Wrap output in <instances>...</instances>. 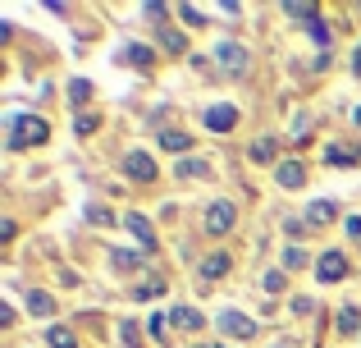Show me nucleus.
<instances>
[{"label": "nucleus", "instance_id": "f03ea898", "mask_svg": "<svg viewBox=\"0 0 361 348\" xmlns=\"http://www.w3.org/2000/svg\"><path fill=\"white\" fill-rule=\"evenodd\" d=\"M123 174H128L133 184H151L160 170H156V161H151L147 152H128V156H123Z\"/></svg>", "mask_w": 361, "mask_h": 348}, {"label": "nucleus", "instance_id": "1a4fd4ad", "mask_svg": "<svg viewBox=\"0 0 361 348\" xmlns=\"http://www.w3.org/2000/svg\"><path fill=\"white\" fill-rule=\"evenodd\" d=\"M233 124H238V110L233 106H211L206 110V128H211V133H229Z\"/></svg>", "mask_w": 361, "mask_h": 348}, {"label": "nucleus", "instance_id": "5701e85b", "mask_svg": "<svg viewBox=\"0 0 361 348\" xmlns=\"http://www.w3.org/2000/svg\"><path fill=\"white\" fill-rule=\"evenodd\" d=\"M160 294H165V280H147V284L133 289V298H137V303H147V298H160Z\"/></svg>", "mask_w": 361, "mask_h": 348}, {"label": "nucleus", "instance_id": "f8f14e48", "mask_svg": "<svg viewBox=\"0 0 361 348\" xmlns=\"http://www.w3.org/2000/svg\"><path fill=\"white\" fill-rule=\"evenodd\" d=\"M169 321H174L178 330H202V325H206V316L197 312V307H174V312H169Z\"/></svg>", "mask_w": 361, "mask_h": 348}, {"label": "nucleus", "instance_id": "aec40b11", "mask_svg": "<svg viewBox=\"0 0 361 348\" xmlns=\"http://www.w3.org/2000/svg\"><path fill=\"white\" fill-rule=\"evenodd\" d=\"M361 330V312L357 307H343V312H338V335H357Z\"/></svg>", "mask_w": 361, "mask_h": 348}, {"label": "nucleus", "instance_id": "423d86ee", "mask_svg": "<svg viewBox=\"0 0 361 348\" xmlns=\"http://www.w3.org/2000/svg\"><path fill=\"white\" fill-rule=\"evenodd\" d=\"M215 60H220L229 73H247V46H238V42H220V46H215Z\"/></svg>", "mask_w": 361, "mask_h": 348}, {"label": "nucleus", "instance_id": "0eeeda50", "mask_svg": "<svg viewBox=\"0 0 361 348\" xmlns=\"http://www.w3.org/2000/svg\"><path fill=\"white\" fill-rule=\"evenodd\" d=\"M123 224H128V229H133V239L142 243V252H151V248H156V224H151L147 215H137V211H133V215H123Z\"/></svg>", "mask_w": 361, "mask_h": 348}, {"label": "nucleus", "instance_id": "f3484780", "mask_svg": "<svg viewBox=\"0 0 361 348\" xmlns=\"http://www.w3.org/2000/svg\"><path fill=\"white\" fill-rule=\"evenodd\" d=\"M283 14H288V18H307V28H311V23L320 18V9H316V5H307V0H298V5L288 0V5H283Z\"/></svg>", "mask_w": 361, "mask_h": 348}, {"label": "nucleus", "instance_id": "c85d7f7f", "mask_svg": "<svg viewBox=\"0 0 361 348\" xmlns=\"http://www.w3.org/2000/svg\"><path fill=\"white\" fill-rule=\"evenodd\" d=\"M283 266H288V270L307 266V252H302V248H283Z\"/></svg>", "mask_w": 361, "mask_h": 348}, {"label": "nucleus", "instance_id": "2eb2a0df", "mask_svg": "<svg viewBox=\"0 0 361 348\" xmlns=\"http://www.w3.org/2000/svg\"><path fill=\"white\" fill-rule=\"evenodd\" d=\"M160 147H169V152H178V156H183L188 147H192V133H178V128H165V133H160Z\"/></svg>", "mask_w": 361, "mask_h": 348}, {"label": "nucleus", "instance_id": "a211bd4d", "mask_svg": "<svg viewBox=\"0 0 361 348\" xmlns=\"http://www.w3.org/2000/svg\"><path fill=\"white\" fill-rule=\"evenodd\" d=\"M110 266H115V270H137L142 257H137V252H128V248H115V252H110Z\"/></svg>", "mask_w": 361, "mask_h": 348}, {"label": "nucleus", "instance_id": "58836bf2", "mask_svg": "<svg viewBox=\"0 0 361 348\" xmlns=\"http://www.w3.org/2000/svg\"><path fill=\"white\" fill-rule=\"evenodd\" d=\"M220 348H224V344H220Z\"/></svg>", "mask_w": 361, "mask_h": 348}, {"label": "nucleus", "instance_id": "7c9ffc66", "mask_svg": "<svg viewBox=\"0 0 361 348\" xmlns=\"http://www.w3.org/2000/svg\"><path fill=\"white\" fill-rule=\"evenodd\" d=\"M178 14H183V23H192V28H202V23H206L197 5H178Z\"/></svg>", "mask_w": 361, "mask_h": 348}, {"label": "nucleus", "instance_id": "393cba45", "mask_svg": "<svg viewBox=\"0 0 361 348\" xmlns=\"http://www.w3.org/2000/svg\"><path fill=\"white\" fill-rule=\"evenodd\" d=\"M97 128H101V115H78V119H73V133H82V138L97 133Z\"/></svg>", "mask_w": 361, "mask_h": 348}, {"label": "nucleus", "instance_id": "c756f323", "mask_svg": "<svg viewBox=\"0 0 361 348\" xmlns=\"http://www.w3.org/2000/svg\"><path fill=\"white\" fill-rule=\"evenodd\" d=\"M283 284H288L283 270H270V275H265V294H283Z\"/></svg>", "mask_w": 361, "mask_h": 348}, {"label": "nucleus", "instance_id": "dca6fc26", "mask_svg": "<svg viewBox=\"0 0 361 348\" xmlns=\"http://www.w3.org/2000/svg\"><path fill=\"white\" fill-rule=\"evenodd\" d=\"M46 344H51V348H78V340H73L69 325H51V330H46Z\"/></svg>", "mask_w": 361, "mask_h": 348}, {"label": "nucleus", "instance_id": "a878e982", "mask_svg": "<svg viewBox=\"0 0 361 348\" xmlns=\"http://www.w3.org/2000/svg\"><path fill=\"white\" fill-rule=\"evenodd\" d=\"M119 335H123V344H128V348H142V330H137V321H123V325H119Z\"/></svg>", "mask_w": 361, "mask_h": 348}, {"label": "nucleus", "instance_id": "6ab92c4d", "mask_svg": "<svg viewBox=\"0 0 361 348\" xmlns=\"http://www.w3.org/2000/svg\"><path fill=\"white\" fill-rule=\"evenodd\" d=\"M160 46H165L169 55H183L188 51V42H183V32H174V28H160Z\"/></svg>", "mask_w": 361, "mask_h": 348}, {"label": "nucleus", "instance_id": "c9c22d12", "mask_svg": "<svg viewBox=\"0 0 361 348\" xmlns=\"http://www.w3.org/2000/svg\"><path fill=\"white\" fill-rule=\"evenodd\" d=\"M353 69L361 73V46H357V55H353Z\"/></svg>", "mask_w": 361, "mask_h": 348}, {"label": "nucleus", "instance_id": "39448f33", "mask_svg": "<svg viewBox=\"0 0 361 348\" xmlns=\"http://www.w3.org/2000/svg\"><path fill=\"white\" fill-rule=\"evenodd\" d=\"M316 275L325 280V284H338V280H348V257H343V252H325V257L316 261Z\"/></svg>", "mask_w": 361, "mask_h": 348}, {"label": "nucleus", "instance_id": "4be33fe9", "mask_svg": "<svg viewBox=\"0 0 361 348\" xmlns=\"http://www.w3.org/2000/svg\"><path fill=\"white\" fill-rule=\"evenodd\" d=\"M206 170H211L206 161H183V156H178V165H174V174H178V179H183V174H188V179H202Z\"/></svg>", "mask_w": 361, "mask_h": 348}, {"label": "nucleus", "instance_id": "f704fd0d", "mask_svg": "<svg viewBox=\"0 0 361 348\" xmlns=\"http://www.w3.org/2000/svg\"><path fill=\"white\" fill-rule=\"evenodd\" d=\"M87 220H92V224H106V220H110V215H106V211H101V206H87Z\"/></svg>", "mask_w": 361, "mask_h": 348}, {"label": "nucleus", "instance_id": "e433bc0d", "mask_svg": "<svg viewBox=\"0 0 361 348\" xmlns=\"http://www.w3.org/2000/svg\"><path fill=\"white\" fill-rule=\"evenodd\" d=\"M353 119H357V128H361V106H357V110H353Z\"/></svg>", "mask_w": 361, "mask_h": 348}, {"label": "nucleus", "instance_id": "72a5a7b5", "mask_svg": "<svg viewBox=\"0 0 361 348\" xmlns=\"http://www.w3.org/2000/svg\"><path fill=\"white\" fill-rule=\"evenodd\" d=\"M169 316V312H165ZM165 316H151V335H156V340H165Z\"/></svg>", "mask_w": 361, "mask_h": 348}, {"label": "nucleus", "instance_id": "7ed1b4c3", "mask_svg": "<svg viewBox=\"0 0 361 348\" xmlns=\"http://www.w3.org/2000/svg\"><path fill=\"white\" fill-rule=\"evenodd\" d=\"M233 202H211V211H206V234H215V239H220V234H229L233 229Z\"/></svg>", "mask_w": 361, "mask_h": 348}, {"label": "nucleus", "instance_id": "473e14b6", "mask_svg": "<svg viewBox=\"0 0 361 348\" xmlns=\"http://www.w3.org/2000/svg\"><path fill=\"white\" fill-rule=\"evenodd\" d=\"M343 229H348V239H361V215H348Z\"/></svg>", "mask_w": 361, "mask_h": 348}, {"label": "nucleus", "instance_id": "9d476101", "mask_svg": "<svg viewBox=\"0 0 361 348\" xmlns=\"http://www.w3.org/2000/svg\"><path fill=\"white\" fill-rule=\"evenodd\" d=\"M197 275H202L206 284H211V280H220V275H229V257H224V252H211V257L197 266Z\"/></svg>", "mask_w": 361, "mask_h": 348}, {"label": "nucleus", "instance_id": "6e6552de", "mask_svg": "<svg viewBox=\"0 0 361 348\" xmlns=\"http://www.w3.org/2000/svg\"><path fill=\"white\" fill-rule=\"evenodd\" d=\"M274 179H279V188H302L307 184V165L302 161H279L274 165Z\"/></svg>", "mask_w": 361, "mask_h": 348}, {"label": "nucleus", "instance_id": "cd10ccee", "mask_svg": "<svg viewBox=\"0 0 361 348\" xmlns=\"http://www.w3.org/2000/svg\"><path fill=\"white\" fill-rule=\"evenodd\" d=\"M252 161H274V143H270V138L252 143Z\"/></svg>", "mask_w": 361, "mask_h": 348}, {"label": "nucleus", "instance_id": "412c9836", "mask_svg": "<svg viewBox=\"0 0 361 348\" xmlns=\"http://www.w3.org/2000/svg\"><path fill=\"white\" fill-rule=\"evenodd\" d=\"M307 32H311V37H316V46H320V55H329V46H334V32H329V28H325V23H320V18H316V23H311V28H307Z\"/></svg>", "mask_w": 361, "mask_h": 348}, {"label": "nucleus", "instance_id": "b1692460", "mask_svg": "<svg viewBox=\"0 0 361 348\" xmlns=\"http://www.w3.org/2000/svg\"><path fill=\"white\" fill-rule=\"evenodd\" d=\"M123 64H137L142 69V64H151V51L147 46H123Z\"/></svg>", "mask_w": 361, "mask_h": 348}, {"label": "nucleus", "instance_id": "4468645a", "mask_svg": "<svg viewBox=\"0 0 361 348\" xmlns=\"http://www.w3.org/2000/svg\"><path fill=\"white\" fill-rule=\"evenodd\" d=\"M325 161L329 165H361V152L357 147H325Z\"/></svg>", "mask_w": 361, "mask_h": 348}, {"label": "nucleus", "instance_id": "bb28decb", "mask_svg": "<svg viewBox=\"0 0 361 348\" xmlns=\"http://www.w3.org/2000/svg\"><path fill=\"white\" fill-rule=\"evenodd\" d=\"M87 97H92V83H87V78H78V83L69 88V101H73V106H82Z\"/></svg>", "mask_w": 361, "mask_h": 348}, {"label": "nucleus", "instance_id": "2f4dec72", "mask_svg": "<svg viewBox=\"0 0 361 348\" xmlns=\"http://www.w3.org/2000/svg\"><path fill=\"white\" fill-rule=\"evenodd\" d=\"M142 14H147V18H156V23H160V18H165V5H156V0H151V5H142Z\"/></svg>", "mask_w": 361, "mask_h": 348}, {"label": "nucleus", "instance_id": "ddd939ff", "mask_svg": "<svg viewBox=\"0 0 361 348\" xmlns=\"http://www.w3.org/2000/svg\"><path fill=\"white\" fill-rule=\"evenodd\" d=\"M27 312L32 316H55V298L46 294V289H32V294H27Z\"/></svg>", "mask_w": 361, "mask_h": 348}, {"label": "nucleus", "instance_id": "f257e3e1", "mask_svg": "<svg viewBox=\"0 0 361 348\" xmlns=\"http://www.w3.org/2000/svg\"><path fill=\"white\" fill-rule=\"evenodd\" d=\"M46 133H51V128H46V119H37V115H18L14 124H9V147H32V143H46Z\"/></svg>", "mask_w": 361, "mask_h": 348}, {"label": "nucleus", "instance_id": "20e7f679", "mask_svg": "<svg viewBox=\"0 0 361 348\" xmlns=\"http://www.w3.org/2000/svg\"><path fill=\"white\" fill-rule=\"evenodd\" d=\"M220 330L224 335H233V340H256V321L252 316H243V312H220Z\"/></svg>", "mask_w": 361, "mask_h": 348}, {"label": "nucleus", "instance_id": "9b49d317", "mask_svg": "<svg viewBox=\"0 0 361 348\" xmlns=\"http://www.w3.org/2000/svg\"><path fill=\"white\" fill-rule=\"evenodd\" d=\"M334 215H338V202H325V197H320V202H311L307 224H311V229H320V224H329Z\"/></svg>", "mask_w": 361, "mask_h": 348}, {"label": "nucleus", "instance_id": "4c0bfd02", "mask_svg": "<svg viewBox=\"0 0 361 348\" xmlns=\"http://www.w3.org/2000/svg\"><path fill=\"white\" fill-rule=\"evenodd\" d=\"M274 348H288V344H274Z\"/></svg>", "mask_w": 361, "mask_h": 348}]
</instances>
